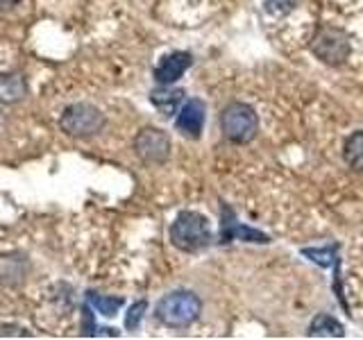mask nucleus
<instances>
[{"instance_id":"9d476101","label":"nucleus","mask_w":363,"mask_h":340,"mask_svg":"<svg viewBox=\"0 0 363 340\" xmlns=\"http://www.w3.org/2000/svg\"><path fill=\"white\" fill-rule=\"evenodd\" d=\"M184 91L182 89H170V86H164V89H155L150 91V102L152 105L164 113V116H173L177 111V107L182 105V100H184Z\"/></svg>"},{"instance_id":"7ed1b4c3","label":"nucleus","mask_w":363,"mask_h":340,"mask_svg":"<svg viewBox=\"0 0 363 340\" xmlns=\"http://www.w3.org/2000/svg\"><path fill=\"white\" fill-rule=\"evenodd\" d=\"M220 132L234 145H247L259 134V116L247 102H230L220 111Z\"/></svg>"},{"instance_id":"f8f14e48","label":"nucleus","mask_w":363,"mask_h":340,"mask_svg":"<svg viewBox=\"0 0 363 340\" xmlns=\"http://www.w3.org/2000/svg\"><path fill=\"white\" fill-rule=\"evenodd\" d=\"M309 336H323V338H343L345 336V329L340 324L334 315L329 313H320L315 315L311 324H309Z\"/></svg>"},{"instance_id":"f3484780","label":"nucleus","mask_w":363,"mask_h":340,"mask_svg":"<svg viewBox=\"0 0 363 340\" xmlns=\"http://www.w3.org/2000/svg\"><path fill=\"white\" fill-rule=\"evenodd\" d=\"M298 7V0H266V9L272 16H284Z\"/></svg>"},{"instance_id":"20e7f679","label":"nucleus","mask_w":363,"mask_h":340,"mask_svg":"<svg viewBox=\"0 0 363 340\" xmlns=\"http://www.w3.org/2000/svg\"><path fill=\"white\" fill-rule=\"evenodd\" d=\"M309 50L327 66H343L350 60V34L334 26H320L309 43Z\"/></svg>"},{"instance_id":"423d86ee","label":"nucleus","mask_w":363,"mask_h":340,"mask_svg":"<svg viewBox=\"0 0 363 340\" xmlns=\"http://www.w3.org/2000/svg\"><path fill=\"white\" fill-rule=\"evenodd\" d=\"M134 152L143 164L162 166L170 157V136L159 128H143L134 139Z\"/></svg>"},{"instance_id":"4468645a","label":"nucleus","mask_w":363,"mask_h":340,"mask_svg":"<svg viewBox=\"0 0 363 340\" xmlns=\"http://www.w3.org/2000/svg\"><path fill=\"white\" fill-rule=\"evenodd\" d=\"M302 256H306L313 264L323 266V268H332L338 266V243L334 245H325V247H304L302 249Z\"/></svg>"},{"instance_id":"6e6552de","label":"nucleus","mask_w":363,"mask_h":340,"mask_svg":"<svg viewBox=\"0 0 363 340\" xmlns=\"http://www.w3.org/2000/svg\"><path fill=\"white\" fill-rule=\"evenodd\" d=\"M204 120H207V107L200 98H189L184 105L179 107L175 128L182 136L186 139H200Z\"/></svg>"},{"instance_id":"dca6fc26","label":"nucleus","mask_w":363,"mask_h":340,"mask_svg":"<svg viewBox=\"0 0 363 340\" xmlns=\"http://www.w3.org/2000/svg\"><path fill=\"white\" fill-rule=\"evenodd\" d=\"M145 311H147V302H143V300L134 302L130 306L128 315H125V327H128L130 332H136V329H139V324H141V320H143Z\"/></svg>"},{"instance_id":"ddd939ff","label":"nucleus","mask_w":363,"mask_h":340,"mask_svg":"<svg viewBox=\"0 0 363 340\" xmlns=\"http://www.w3.org/2000/svg\"><path fill=\"white\" fill-rule=\"evenodd\" d=\"M343 159H345V164L354 170V173H363V130L354 132L345 141Z\"/></svg>"},{"instance_id":"f03ea898","label":"nucleus","mask_w":363,"mask_h":340,"mask_svg":"<svg viewBox=\"0 0 363 340\" xmlns=\"http://www.w3.org/2000/svg\"><path fill=\"white\" fill-rule=\"evenodd\" d=\"M202 302L193 290H173L157 302L155 315L164 327L186 329L200 317Z\"/></svg>"},{"instance_id":"f257e3e1","label":"nucleus","mask_w":363,"mask_h":340,"mask_svg":"<svg viewBox=\"0 0 363 340\" xmlns=\"http://www.w3.org/2000/svg\"><path fill=\"white\" fill-rule=\"evenodd\" d=\"M213 241V232L207 215L198 211H182L170 225V243H173L179 252L196 254L207 249Z\"/></svg>"},{"instance_id":"a211bd4d","label":"nucleus","mask_w":363,"mask_h":340,"mask_svg":"<svg viewBox=\"0 0 363 340\" xmlns=\"http://www.w3.org/2000/svg\"><path fill=\"white\" fill-rule=\"evenodd\" d=\"M14 5H18V0H0V9H9Z\"/></svg>"},{"instance_id":"9b49d317","label":"nucleus","mask_w":363,"mask_h":340,"mask_svg":"<svg viewBox=\"0 0 363 340\" xmlns=\"http://www.w3.org/2000/svg\"><path fill=\"white\" fill-rule=\"evenodd\" d=\"M28 94V84L23 75L18 73H9V75H0V102L3 105H11V102L23 100Z\"/></svg>"},{"instance_id":"39448f33","label":"nucleus","mask_w":363,"mask_h":340,"mask_svg":"<svg viewBox=\"0 0 363 340\" xmlns=\"http://www.w3.org/2000/svg\"><path fill=\"white\" fill-rule=\"evenodd\" d=\"M105 113L98 107L89 105V102H75V105L66 107L62 118H60V128L68 136H75V139H86V136H96L105 128Z\"/></svg>"},{"instance_id":"2eb2a0df","label":"nucleus","mask_w":363,"mask_h":340,"mask_svg":"<svg viewBox=\"0 0 363 340\" xmlns=\"http://www.w3.org/2000/svg\"><path fill=\"white\" fill-rule=\"evenodd\" d=\"M89 306H94V309L100 313V315H116L123 306V298H107V295H98V293H89Z\"/></svg>"},{"instance_id":"1a4fd4ad","label":"nucleus","mask_w":363,"mask_h":340,"mask_svg":"<svg viewBox=\"0 0 363 340\" xmlns=\"http://www.w3.org/2000/svg\"><path fill=\"white\" fill-rule=\"evenodd\" d=\"M193 64V57L191 52H184V50H175L166 57H162V62L155 66V79L162 86H170L175 84L177 79L184 75Z\"/></svg>"},{"instance_id":"0eeeda50","label":"nucleus","mask_w":363,"mask_h":340,"mask_svg":"<svg viewBox=\"0 0 363 340\" xmlns=\"http://www.w3.org/2000/svg\"><path fill=\"white\" fill-rule=\"evenodd\" d=\"M232 241H243V243H261V245H268L270 243V236L252 230V227L241 225L236 220V213L227 202L220 200V245H227Z\"/></svg>"}]
</instances>
